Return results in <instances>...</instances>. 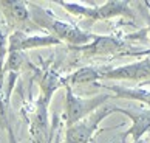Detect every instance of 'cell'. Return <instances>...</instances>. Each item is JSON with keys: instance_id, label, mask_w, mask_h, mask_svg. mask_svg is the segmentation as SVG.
Wrapping results in <instances>:
<instances>
[{"instance_id": "obj_7", "label": "cell", "mask_w": 150, "mask_h": 143, "mask_svg": "<svg viewBox=\"0 0 150 143\" xmlns=\"http://www.w3.org/2000/svg\"><path fill=\"white\" fill-rule=\"evenodd\" d=\"M127 114L133 118V128L130 131V134H133L135 139H139V137L150 128V112H142V114H136V115H133L130 112H127Z\"/></svg>"}, {"instance_id": "obj_3", "label": "cell", "mask_w": 150, "mask_h": 143, "mask_svg": "<svg viewBox=\"0 0 150 143\" xmlns=\"http://www.w3.org/2000/svg\"><path fill=\"white\" fill-rule=\"evenodd\" d=\"M60 41L53 36H26L22 31H14L13 36H9V53H20L26 48L36 47H48L57 45Z\"/></svg>"}, {"instance_id": "obj_9", "label": "cell", "mask_w": 150, "mask_h": 143, "mask_svg": "<svg viewBox=\"0 0 150 143\" xmlns=\"http://www.w3.org/2000/svg\"><path fill=\"white\" fill-rule=\"evenodd\" d=\"M99 76H102V73H99L98 70L94 69H81L77 70L76 73H73L70 76V81L73 84H82V82H93L94 79H98Z\"/></svg>"}, {"instance_id": "obj_8", "label": "cell", "mask_w": 150, "mask_h": 143, "mask_svg": "<svg viewBox=\"0 0 150 143\" xmlns=\"http://www.w3.org/2000/svg\"><path fill=\"white\" fill-rule=\"evenodd\" d=\"M121 45L118 41L108 39V37H99L94 41V44H91L90 47H85L87 51L90 53H107V51H113Z\"/></svg>"}, {"instance_id": "obj_2", "label": "cell", "mask_w": 150, "mask_h": 143, "mask_svg": "<svg viewBox=\"0 0 150 143\" xmlns=\"http://www.w3.org/2000/svg\"><path fill=\"white\" fill-rule=\"evenodd\" d=\"M108 97H96L90 98V100H82V98H76L73 95L70 87H67V98H65V122L67 126H73L84 118L88 112L94 111L99 104H102Z\"/></svg>"}, {"instance_id": "obj_4", "label": "cell", "mask_w": 150, "mask_h": 143, "mask_svg": "<svg viewBox=\"0 0 150 143\" xmlns=\"http://www.w3.org/2000/svg\"><path fill=\"white\" fill-rule=\"evenodd\" d=\"M108 112H110L108 109H104V111L96 112L90 120H87V122L70 126L68 131H67V134H65V143H87L88 137L91 135L93 129L96 128V124L99 123V120H102Z\"/></svg>"}, {"instance_id": "obj_10", "label": "cell", "mask_w": 150, "mask_h": 143, "mask_svg": "<svg viewBox=\"0 0 150 143\" xmlns=\"http://www.w3.org/2000/svg\"><path fill=\"white\" fill-rule=\"evenodd\" d=\"M118 92L121 95H125V97H132V98H136V100H142L150 104V92H144V90H121L118 89Z\"/></svg>"}, {"instance_id": "obj_1", "label": "cell", "mask_w": 150, "mask_h": 143, "mask_svg": "<svg viewBox=\"0 0 150 143\" xmlns=\"http://www.w3.org/2000/svg\"><path fill=\"white\" fill-rule=\"evenodd\" d=\"M33 9H34V20L37 24H40L42 26H47L48 30H51L54 34L57 36V39L60 41H67L70 44H76V45H81V44H85L91 39V34L84 33L81 30H77L76 26H71L70 24H64V22H59L56 19H53L50 14H47L43 9H39L36 5H31Z\"/></svg>"}, {"instance_id": "obj_6", "label": "cell", "mask_w": 150, "mask_h": 143, "mask_svg": "<svg viewBox=\"0 0 150 143\" xmlns=\"http://www.w3.org/2000/svg\"><path fill=\"white\" fill-rule=\"evenodd\" d=\"M2 8L5 9V14L11 20L16 22H25L28 19V9L23 2H2Z\"/></svg>"}, {"instance_id": "obj_5", "label": "cell", "mask_w": 150, "mask_h": 143, "mask_svg": "<svg viewBox=\"0 0 150 143\" xmlns=\"http://www.w3.org/2000/svg\"><path fill=\"white\" fill-rule=\"evenodd\" d=\"M150 75V61L141 62V64H133L129 67H122L118 70H113L112 73L105 75L108 78H144V76Z\"/></svg>"}, {"instance_id": "obj_11", "label": "cell", "mask_w": 150, "mask_h": 143, "mask_svg": "<svg viewBox=\"0 0 150 143\" xmlns=\"http://www.w3.org/2000/svg\"><path fill=\"white\" fill-rule=\"evenodd\" d=\"M6 53V34H5V28L0 22V76L3 73V58Z\"/></svg>"}]
</instances>
